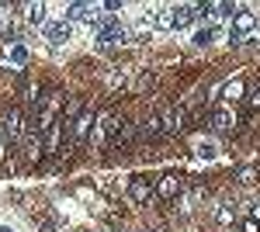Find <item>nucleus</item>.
I'll return each mask as SVG.
<instances>
[{"label":"nucleus","mask_w":260,"mask_h":232,"mask_svg":"<svg viewBox=\"0 0 260 232\" xmlns=\"http://www.w3.org/2000/svg\"><path fill=\"white\" fill-rule=\"evenodd\" d=\"M24 115H21V108H11L7 115L0 118V142L4 146H18L21 139H24Z\"/></svg>","instance_id":"1"},{"label":"nucleus","mask_w":260,"mask_h":232,"mask_svg":"<svg viewBox=\"0 0 260 232\" xmlns=\"http://www.w3.org/2000/svg\"><path fill=\"white\" fill-rule=\"evenodd\" d=\"M115 128H118V118L111 115V111H98V118H94V132H90V139H87V146H90V149H101L108 139L115 136Z\"/></svg>","instance_id":"2"},{"label":"nucleus","mask_w":260,"mask_h":232,"mask_svg":"<svg viewBox=\"0 0 260 232\" xmlns=\"http://www.w3.org/2000/svg\"><path fill=\"white\" fill-rule=\"evenodd\" d=\"M42 35H45V42H49V45H62V42L73 39V24H70L66 18H52L45 28H42Z\"/></svg>","instance_id":"3"},{"label":"nucleus","mask_w":260,"mask_h":232,"mask_svg":"<svg viewBox=\"0 0 260 232\" xmlns=\"http://www.w3.org/2000/svg\"><path fill=\"white\" fill-rule=\"evenodd\" d=\"M66 21L73 24V21H87L90 28L101 21V4H70L66 7Z\"/></svg>","instance_id":"4"},{"label":"nucleus","mask_w":260,"mask_h":232,"mask_svg":"<svg viewBox=\"0 0 260 232\" xmlns=\"http://www.w3.org/2000/svg\"><path fill=\"white\" fill-rule=\"evenodd\" d=\"M94 111H83L73 125H70V146H83L87 139H90V132H94Z\"/></svg>","instance_id":"5"},{"label":"nucleus","mask_w":260,"mask_h":232,"mask_svg":"<svg viewBox=\"0 0 260 232\" xmlns=\"http://www.w3.org/2000/svg\"><path fill=\"white\" fill-rule=\"evenodd\" d=\"M0 62L11 66V70L28 66V45H24V42H4V59H0Z\"/></svg>","instance_id":"6"},{"label":"nucleus","mask_w":260,"mask_h":232,"mask_svg":"<svg viewBox=\"0 0 260 232\" xmlns=\"http://www.w3.org/2000/svg\"><path fill=\"white\" fill-rule=\"evenodd\" d=\"M156 194V187L146 177H128V201L132 205H149V197Z\"/></svg>","instance_id":"7"},{"label":"nucleus","mask_w":260,"mask_h":232,"mask_svg":"<svg viewBox=\"0 0 260 232\" xmlns=\"http://www.w3.org/2000/svg\"><path fill=\"white\" fill-rule=\"evenodd\" d=\"M180 194H184V180H180L177 174H163L160 180H156V197H163V201H177Z\"/></svg>","instance_id":"8"},{"label":"nucleus","mask_w":260,"mask_h":232,"mask_svg":"<svg viewBox=\"0 0 260 232\" xmlns=\"http://www.w3.org/2000/svg\"><path fill=\"white\" fill-rule=\"evenodd\" d=\"M229 31H233L236 39H246L250 31H257V14H253V11H246V7H240V11H236V18H233V24H229Z\"/></svg>","instance_id":"9"},{"label":"nucleus","mask_w":260,"mask_h":232,"mask_svg":"<svg viewBox=\"0 0 260 232\" xmlns=\"http://www.w3.org/2000/svg\"><path fill=\"white\" fill-rule=\"evenodd\" d=\"M21 146H24V156H28V163H35V159L42 156V149H45V146H42V128H39V125H28V128H24V139H21Z\"/></svg>","instance_id":"10"},{"label":"nucleus","mask_w":260,"mask_h":232,"mask_svg":"<svg viewBox=\"0 0 260 232\" xmlns=\"http://www.w3.org/2000/svg\"><path fill=\"white\" fill-rule=\"evenodd\" d=\"M24 21H28V24H31V28H45V24H49V4H24Z\"/></svg>","instance_id":"11"},{"label":"nucleus","mask_w":260,"mask_h":232,"mask_svg":"<svg viewBox=\"0 0 260 232\" xmlns=\"http://www.w3.org/2000/svg\"><path fill=\"white\" fill-rule=\"evenodd\" d=\"M212 125H215L219 132H233V128H236V108L219 104V108H215V115H212Z\"/></svg>","instance_id":"12"},{"label":"nucleus","mask_w":260,"mask_h":232,"mask_svg":"<svg viewBox=\"0 0 260 232\" xmlns=\"http://www.w3.org/2000/svg\"><path fill=\"white\" fill-rule=\"evenodd\" d=\"M160 121H163V136H177L184 128V108H167L160 115Z\"/></svg>","instance_id":"13"},{"label":"nucleus","mask_w":260,"mask_h":232,"mask_svg":"<svg viewBox=\"0 0 260 232\" xmlns=\"http://www.w3.org/2000/svg\"><path fill=\"white\" fill-rule=\"evenodd\" d=\"M194 156H198V159H205V163H212V159H219L222 156V146L219 142H215V139H194Z\"/></svg>","instance_id":"14"},{"label":"nucleus","mask_w":260,"mask_h":232,"mask_svg":"<svg viewBox=\"0 0 260 232\" xmlns=\"http://www.w3.org/2000/svg\"><path fill=\"white\" fill-rule=\"evenodd\" d=\"M219 94H222V104H229V108H233V104L246 94V83H243L240 77H236V80H225V83L219 87Z\"/></svg>","instance_id":"15"},{"label":"nucleus","mask_w":260,"mask_h":232,"mask_svg":"<svg viewBox=\"0 0 260 232\" xmlns=\"http://www.w3.org/2000/svg\"><path fill=\"white\" fill-rule=\"evenodd\" d=\"M139 136V125H128V121H118L115 136H111V146H128L132 139Z\"/></svg>","instance_id":"16"},{"label":"nucleus","mask_w":260,"mask_h":232,"mask_svg":"<svg viewBox=\"0 0 260 232\" xmlns=\"http://www.w3.org/2000/svg\"><path fill=\"white\" fill-rule=\"evenodd\" d=\"M212 215H215V222H219V225H225V229H233V225H236V208H233L229 201L215 205V208H212Z\"/></svg>","instance_id":"17"},{"label":"nucleus","mask_w":260,"mask_h":232,"mask_svg":"<svg viewBox=\"0 0 260 232\" xmlns=\"http://www.w3.org/2000/svg\"><path fill=\"white\" fill-rule=\"evenodd\" d=\"M83 111H87V108H83V101H80V97H70V101L62 104V125H73V121H77V118H80Z\"/></svg>","instance_id":"18"},{"label":"nucleus","mask_w":260,"mask_h":232,"mask_svg":"<svg viewBox=\"0 0 260 232\" xmlns=\"http://www.w3.org/2000/svg\"><path fill=\"white\" fill-rule=\"evenodd\" d=\"M153 87H156V73L153 70H139V77L132 80V94H146Z\"/></svg>","instance_id":"19"},{"label":"nucleus","mask_w":260,"mask_h":232,"mask_svg":"<svg viewBox=\"0 0 260 232\" xmlns=\"http://www.w3.org/2000/svg\"><path fill=\"white\" fill-rule=\"evenodd\" d=\"M201 197H205V191H201V187H191V191L184 187V194L177 197V208H180V212H194V205H198Z\"/></svg>","instance_id":"20"},{"label":"nucleus","mask_w":260,"mask_h":232,"mask_svg":"<svg viewBox=\"0 0 260 232\" xmlns=\"http://www.w3.org/2000/svg\"><path fill=\"white\" fill-rule=\"evenodd\" d=\"M160 31H177V21H174V7H156V21H153Z\"/></svg>","instance_id":"21"},{"label":"nucleus","mask_w":260,"mask_h":232,"mask_svg":"<svg viewBox=\"0 0 260 232\" xmlns=\"http://www.w3.org/2000/svg\"><path fill=\"white\" fill-rule=\"evenodd\" d=\"M156 136H163V121H160V115L146 118V121L139 125V139H156Z\"/></svg>","instance_id":"22"},{"label":"nucleus","mask_w":260,"mask_h":232,"mask_svg":"<svg viewBox=\"0 0 260 232\" xmlns=\"http://www.w3.org/2000/svg\"><path fill=\"white\" fill-rule=\"evenodd\" d=\"M191 42H194L198 49H205V45H212V42H215V24H205V28H198V31L191 35Z\"/></svg>","instance_id":"23"},{"label":"nucleus","mask_w":260,"mask_h":232,"mask_svg":"<svg viewBox=\"0 0 260 232\" xmlns=\"http://www.w3.org/2000/svg\"><path fill=\"white\" fill-rule=\"evenodd\" d=\"M128 77H132V70H125V66H121V70H111V73H108V87H111V90L128 87Z\"/></svg>","instance_id":"24"},{"label":"nucleus","mask_w":260,"mask_h":232,"mask_svg":"<svg viewBox=\"0 0 260 232\" xmlns=\"http://www.w3.org/2000/svg\"><path fill=\"white\" fill-rule=\"evenodd\" d=\"M236 180H240L243 187H250V184H257V180H260V170H257V167H243L240 174H236Z\"/></svg>","instance_id":"25"},{"label":"nucleus","mask_w":260,"mask_h":232,"mask_svg":"<svg viewBox=\"0 0 260 232\" xmlns=\"http://www.w3.org/2000/svg\"><path fill=\"white\" fill-rule=\"evenodd\" d=\"M243 232H260V222L257 218H246V222H243Z\"/></svg>","instance_id":"26"},{"label":"nucleus","mask_w":260,"mask_h":232,"mask_svg":"<svg viewBox=\"0 0 260 232\" xmlns=\"http://www.w3.org/2000/svg\"><path fill=\"white\" fill-rule=\"evenodd\" d=\"M250 104H253V108H260V87L253 90V94H250Z\"/></svg>","instance_id":"27"},{"label":"nucleus","mask_w":260,"mask_h":232,"mask_svg":"<svg viewBox=\"0 0 260 232\" xmlns=\"http://www.w3.org/2000/svg\"><path fill=\"white\" fill-rule=\"evenodd\" d=\"M0 232H18V229H11V225H0Z\"/></svg>","instance_id":"28"},{"label":"nucleus","mask_w":260,"mask_h":232,"mask_svg":"<svg viewBox=\"0 0 260 232\" xmlns=\"http://www.w3.org/2000/svg\"><path fill=\"white\" fill-rule=\"evenodd\" d=\"M4 149H7V146H4V142H0V159H4Z\"/></svg>","instance_id":"29"},{"label":"nucleus","mask_w":260,"mask_h":232,"mask_svg":"<svg viewBox=\"0 0 260 232\" xmlns=\"http://www.w3.org/2000/svg\"><path fill=\"white\" fill-rule=\"evenodd\" d=\"M4 31H7V28H4V21H0V35H4Z\"/></svg>","instance_id":"30"}]
</instances>
